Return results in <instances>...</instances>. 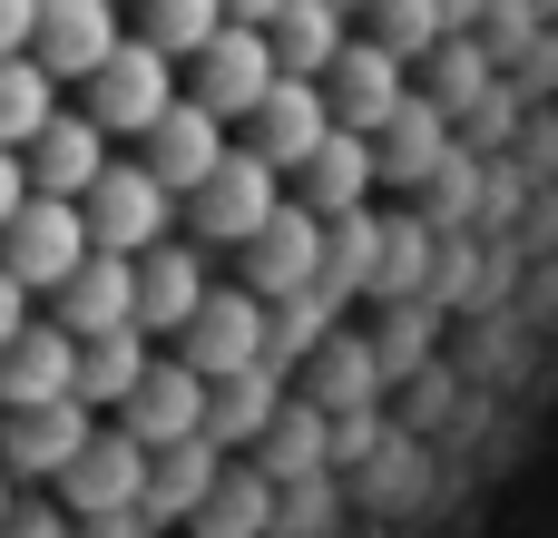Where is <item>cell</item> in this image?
<instances>
[{"mask_svg":"<svg viewBox=\"0 0 558 538\" xmlns=\"http://www.w3.org/2000/svg\"><path fill=\"white\" fill-rule=\"evenodd\" d=\"M275 196H284V167H265L255 147H235V137H226V157L177 196V216H186V235H196V245H226V255H235V245L275 216Z\"/></svg>","mask_w":558,"mask_h":538,"instance_id":"1","label":"cell"},{"mask_svg":"<svg viewBox=\"0 0 558 538\" xmlns=\"http://www.w3.org/2000/svg\"><path fill=\"white\" fill-rule=\"evenodd\" d=\"M78 216H88V245L137 255V245H157V235L177 225V186H167L147 157H118V147H108V167L78 186Z\"/></svg>","mask_w":558,"mask_h":538,"instance_id":"2","label":"cell"},{"mask_svg":"<svg viewBox=\"0 0 558 538\" xmlns=\"http://www.w3.org/2000/svg\"><path fill=\"white\" fill-rule=\"evenodd\" d=\"M177 69H186L177 88H186L196 108H216V118L235 127V118H245V108L265 98V78H275V39H265L255 20H216V29H206V39H196V49L177 59Z\"/></svg>","mask_w":558,"mask_h":538,"instance_id":"3","label":"cell"},{"mask_svg":"<svg viewBox=\"0 0 558 538\" xmlns=\"http://www.w3.org/2000/svg\"><path fill=\"white\" fill-rule=\"evenodd\" d=\"M137 490H147V441L128 431V421H88V441L69 451V470H59V500H69V519H137Z\"/></svg>","mask_w":558,"mask_h":538,"instance_id":"4","label":"cell"},{"mask_svg":"<svg viewBox=\"0 0 558 538\" xmlns=\"http://www.w3.org/2000/svg\"><path fill=\"white\" fill-rule=\"evenodd\" d=\"M78 88H88V118H98L108 137H137V127H147V118H157V108L177 98V59H167L157 39L118 29V49H108V59H98V69L78 78Z\"/></svg>","mask_w":558,"mask_h":538,"instance_id":"5","label":"cell"},{"mask_svg":"<svg viewBox=\"0 0 558 538\" xmlns=\"http://www.w3.org/2000/svg\"><path fill=\"white\" fill-rule=\"evenodd\" d=\"M78 255H88V216H78V196L29 186V196L10 206V225H0V265H10L29 294H49V284H59Z\"/></svg>","mask_w":558,"mask_h":538,"instance_id":"6","label":"cell"},{"mask_svg":"<svg viewBox=\"0 0 558 538\" xmlns=\"http://www.w3.org/2000/svg\"><path fill=\"white\" fill-rule=\"evenodd\" d=\"M235 127H245V147H255L265 167H284V176H294V167H304V147L333 127V108H324V78H314V69H275V78H265V98H255Z\"/></svg>","mask_w":558,"mask_h":538,"instance_id":"7","label":"cell"},{"mask_svg":"<svg viewBox=\"0 0 558 538\" xmlns=\"http://www.w3.org/2000/svg\"><path fill=\"white\" fill-rule=\"evenodd\" d=\"M167 343H177L196 372H235V363L265 353V294H255V284H206L196 314H186Z\"/></svg>","mask_w":558,"mask_h":538,"instance_id":"8","label":"cell"},{"mask_svg":"<svg viewBox=\"0 0 558 538\" xmlns=\"http://www.w3.org/2000/svg\"><path fill=\"white\" fill-rule=\"evenodd\" d=\"M235 265H245L255 294H294V284H314V274H324V216H314L304 196H275V216L235 245Z\"/></svg>","mask_w":558,"mask_h":538,"instance_id":"9","label":"cell"},{"mask_svg":"<svg viewBox=\"0 0 558 538\" xmlns=\"http://www.w3.org/2000/svg\"><path fill=\"white\" fill-rule=\"evenodd\" d=\"M78 441H88V402H78V392H59V402H10V421H0V470H10V490H20V480H59Z\"/></svg>","mask_w":558,"mask_h":538,"instance_id":"10","label":"cell"},{"mask_svg":"<svg viewBox=\"0 0 558 538\" xmlns=\"http://www.w3.org/2000/svg\"><path fill=\"white\" fill-rule=\"evenodd\" d=\"M108 49H118V0H39V10H29V59H39L59 88H78Z\"/></svg>","mask_w":558,"mask_h":538,"instance_id":"11","label":"cell"},{"mask_svg":"<svg viewBox=\"0 0 558 538\" xmlns=\"http://www.w3.org/2000/svg\"><path fill=\"white\" fill-rule=\"evenodd\" d=\"M49 314L69 333H108V323H137V255L118 245H88L59 284H49Z\"/></svg>","mask_w":558,"mask_h":538,"instance_id":"12","label":"cell"},{"mask_svg":"<svg viewBox=\"0 0 558 538\" xmlns=\"http://www.w3.org/2000/svg\"><path fill=\"white\" fill-rule=\"evenodd\" d=\"M314 78H324V108H333L343 127H363V137H373V127L402 108V59H392L383 39H343V49H333Z\"/></svg>","mask_w":558,"mask_h":538,"instance_id":"13","label":"cell"},{"mask_svg":"<svg viewBox=\"0 0 558 538\" xmlns=\"http://www.w3.org/2000/svg\"><path fill=\"white\" fill-rule=\"evenodd\" d=\"M226 137H235V127H226L216 108H196V98L177 88V98H167V108H157V118L137 127V157H147V167H157V176H167V186L186 196V186H196V176H206V167L226 157Z\"/></svg>","mask_w":558,"mask_h":538,"instance_id":"14","label":"cell"},{"mask_svg":"<svg viewBox=\"0 0 558 538\" xmlns=\"http://www.w3.org/2000/svg\"><path fill=\"white\" fill-rule=\"evenodd\" d=\"M196 412H206V372L186 363V353H147V372L118 392V421L157 451V441H177V431H196Z\"/></svg>","mask_w":558,"mask_h":538,"instance_id":"15","label":"cell"},{"mask_svg":"<svg viewBox=\"0 0 558 538\" xmlns=\"http://www.w3.org/2000/svg\"><path fill=\"white\" fill-rule=\"evenodd\" d=\"M20 167H29V186H49V196H78V186L108 167V127H98L88 108H49V118L20 137Z\"/></svg>","mask_w":558,"mask_h":538,"instance_id":"16","label":"cell"},{"mask_svg":"<svg viewBox=\"0 0 558 538\" xmlns=\"http://www.w3.org/2000/svg\"><path fill=\"white\" fill-rule=\"evenodd\" d=\"M275 402H284V363H235V372H206V412H196V431L216 441V451H255V431L275 421Z\"/></svg>","mask_w":558,"mask_h":538,"instance_id":"17","label":"cell"},{"mask_svg":"<svg viewBox=\"0 0 558 538\" xmlns=\"http://www.w3.org/2000/svg\"><path fill=\"white\" fill-rule=\"evenodd\" d=\"M78 382V333L59 323V314H29L10 343H0V412L10 402H59Z\"/></svg>","mask_w":558,"mask_h":538,"instance_id":"18","label":"cell"},{"mask_svg":"<svg viewBox=\"0 0 558 538\" xmlns=\"http://www.w3.org/2000/svg\"><path fill=\"white\" fill-rule=\"evenodd\" d=\"M373 176H383V167H373V137L333 118V127L304 147V167H294V196H304L314 216H343V206H363V196H373Z\"/></svg>","mask_w":558,"mask_h":538,"instance_id":"19","label":"cell"},{"mask_svg":"<svg viewBox=\"0 0 558 538\" xmlns=\"http://www.w3.org/2000/svg\"><path fill=\"white\" fill-rule=\"evenodd\" d=\"M196 294H206V265H196V245H177V235L137 245V333H147V343H167V333L196 314Z\"/></svg>","mask_w":558,"mask_h":538,"instance_id":"20","label":"cell"},{"mask_svg":"<svg viewBox=\"0 0 558 538\" xmlns=\"http://www.w3.org/2000/svg\"><path fill=\"white\" fill-rule=\"evenodd\" d=\"M216 470H226V451H216L206 431L157 441V451H147V490H137V519H196V500L216 490Z\"/></svg>","mask_w":558,"mask_h":538,"instance_id":"21","label":"cell"},{"mask_svg":"<svg viewBox=\"0 0 558 538\" xmlns=\"http://www.w3.org/2000/svg\"><path fill=\"white\" fill-rule=\"evenodd\" d=\"M147 353H157V343H147L137 323H108V333H78V382H69V392H78L88 412H118V392H128V382L147 372Z\"/></svg>","mask_w":558,"mask_h":538,"instance_id":"22","label":"cell"},{"mask_svg":"<svg viewBox=\"0 0 558 538\" xmlns=\"http://www.w3.org/2000/svg\"><path fill=\"white\" fill-rule=\"evenodd\" d=\"M265 39H275V69H324V59L353 39V10H343V0H275Z\"/></svg>","mask_w":558,"mask_h":538,"instance_id":"23","label":"cell"},{"mask_svg":"<svg viewBox=\"0 0 558 538\" xmlns=\"http://www.w3.org/2000/svg\"><path fill=\"white\" fill-rule=\"evenodd\" d=\"M373 274H383V225L363 216V206H343V216H324V294L333 304H353V294H373Z\"/></svg>","mask_w":558,"mask_h":538,"instance_id":"24","label":"cell"},{"mask_svg":"<svg viewBox=\"0 0 558 538\" xmlns=\"http://www.w3.org/2000/svg\"><path fill=\"white\" fill-rule=\"evenodd\" d=\"M196 529H206V538H255V529H275V490H265V470H245V451H226L216 490L196 500Z\"/></svg>","mask_w":558,"mask_h":538,"instance_id":"25","label":"cell"},{"mask_svg":"<svg viewBox=\"0 0 558 538\" xmlns=\"http://www.w3.org/2000/svg\"><path fill=\"white\" fill-rule=\"evenodd\" d=\"M373 137H383V147H373V167H383V176H432V157H441V108L402 88V108H392Z\"/></svg>","mask_w":558,"mask_h":538,"instance_id":"26","label":"cell"},{"mask_svg":"<svg viewBox=\"0 0 558 538\" xmlns=\"http://www.w3.org/2000/svg\"><path fill=\"white\" fill-rule=\"evenodd\" d=\"M49 108H59V78H49L29 49H0V147H20Z\"/></svg>","mask_w":558,"mask_h":538,"instance_id":"27","label":"cell"},{"mask_svg":"<svg viewBox=\"0 0 558 538\" xmlns=\"http://www.w3.org/2000/svg\"><path fill=\"white\" fill-rule=\"evenodd\" d=\"M353 20H363V39H383L392 59H422V49L441 39V0H363Z\"/></svg>","mask_w":558,"mask_h":538,"instance_id":"28","label":"cell"},{"mask_svg":"<svg viewBox=\"0 0 558 538\" xmlns=\"http://www.w3.org/2000/svg\"><path fill=\"white\" fill-rule=\"evenodd\" d=\"M128 10H137V39H157L167 59H186V49L226 20V0H128Z\"/></svg>","mask_w":558,"mask_h":538,"instance_id":"29","label":"cell"},{"mask_svg":"<svg viewBox=\"0 0 558 538\" xmlns=\"http://www.w3.org/2000/svg\"><path fill=\"white\" fill-rule=\"evenodd\" d=\"M255 451H265V470H275V480H294V470H314V451H324V431H314L304 412H284V402H275V421L255 431Z\"/></svg>","mask_w":558,"mask_h":538,"instance_id":"30","label":"cell"},{"mask_svg":"<svg viewBox=\"0 0 558 538\" xmlns=\"http://www.w3.org/2000/svg\"><path fill=\"white\" fill-rule=\"evenodd\" d=\"M412 274H422V235H412V225H383V274H373V284H383V294H402Z\"/></svg>","mask_w":558,"mask_h":538,"instance_id":"31","label":"cell"},{"mask_svg":"<svg viewBox=\"0 0 558 538\" xmlns=\"http://www.w3.org/2000/svg\"><path fill=\"white\" fill-rule=\"evenodd\" d=\"M20 323H29V284H20V274H10V265H0V343H10V333H20Z\"/></svg>","mask_w":558,"mask_h":538,"instance_id":"32","label":"cell"},{"mask_svg":"<svg viewBox=\"0 0 558 538\" xmlns=\"http://www.w3.org/2000/svg\"><path fill=\"white\" fill-rule=\"evenodd\" d=\"M20 196H29V167H20V147H0V225H10Z\"/></svg>","mask_w":558,"mask_h":538,"instance_id":"33","label":"cell"},{"mask_svg":"<svg viewBox=\"0 0 558 538\" xmlns=\"http://www.w3.org/2000/svg\"><path fill=\"white\" fill-rule=\"evenodd\" d=\"M29 10L39 0H0V49H29Z\"/></svg>","mask_w":558,"mask_h":538,"instance_id":"34","label":"cell"},{"mask_svg":"<svg viewBox=\"0 0 558 538\" xmlns=\"http://www.w3.org/2000/svg\"><path fill=\"white\" fill-rule=\"evenodd\" d=\"M226 20H255V29H265V20H275V0H226Z\"/></svg>","mask_w":558,"mask_h":538,"instance_id":"35","label":"cell"},{"mask_svg":"<svg viewBox=\"0 0 558 538\" xmlns=\"http://www.w3.org/2000/svg\"><path fill=\"white\" fill-rule=\"evenodd\" d=\"M0 519H10V470H0Z\"/></svg>","mask_w":558,"mask_h":538,"instance_id":"36","label":"cell"},{"mask_svg":"<svg viewBox=\"0 0 558 538\" xmlns=\"http://www.w3.org/2000/svg\"><path fill=\"white\" fill-rule=\"evenodd\" d=\"M343 10H363V0H343Z\"/></svg>","mask_w":558,"mask_h":538,"instance_id":"37","label":"cell"},{"mask_svg":"<svg viewBox=\"0 0 558 538\" xmlns=\"http://www.w3.org/2000/svg\"><path fill=\"white\" fill-rule=\"evenodd\" d=\"M118 10H128V0H118Z\"/></svg>","mask_w":558,"mask_h":538,"instance_id":"38","label":"cell"}]
</instances>
